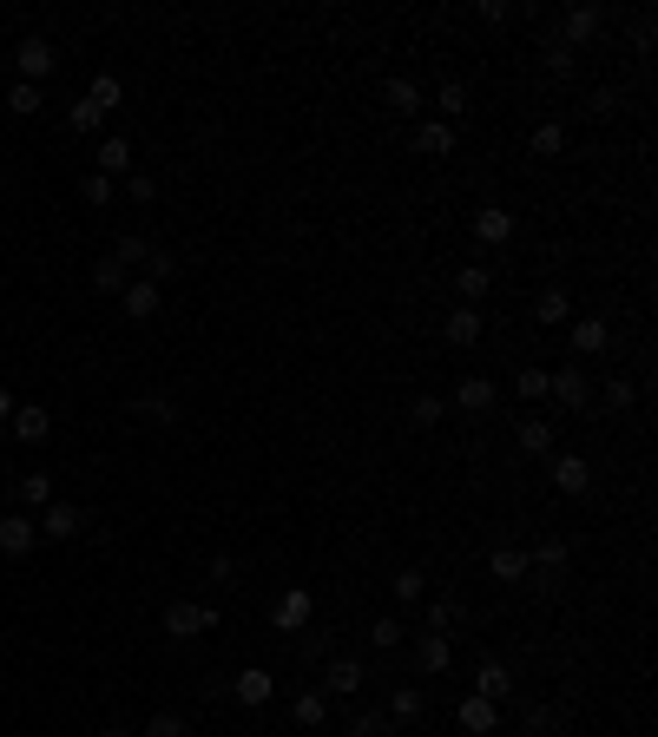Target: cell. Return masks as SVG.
Returning <instances> with one entry per match:
<instances>
[{
	"mask_svg": "<svg viewBox=\"0 0 658 737\" xmlns=\"http://www.w3.org/2000/svg\"><path fill=\"white\" fill-rule=\"evenodd\" d=\"M455 718H461V731H474V737H481V731H494V718H501V705H487V698H474V691H468V698H461V711H455Z\"/></svg>",
	"mask_w": 658,
	"mask_h": 737,
	"instance_id": "44dd1931",
	"label": "cell"
},
{
	"mask_svg": "<svg viewBox=\"0 0 658 737\" xmlns=\"http://www.w3.org/2000/svg\"><path fill=\"white\" fill-rule=\"evenodd\" d=\"M99 172H132V145L126 139H106V145H99Z\"/></svg>",
	"mask_w": 658,
	"mask_h": 737,
	"instance_id": "d6a6232c",
	"label": "cell"
},
{
	"mask_svg": "<svg viewBox=\"0 0 658 737\" xmlns=\"http://www.w3.org/2000/svg\"><path fill=\"white\" fill-rule=\"evenodd\" d=\"M290 718H297L303 731H316V724L329 718V691H297V705H290Z\"/></svg>",
	"mask_w": 658,
	"mask_h": 737,
	"instance_id": "d4e9b609",
	"label": "cell"
},
{
	"mask_svg": "<svg viewBox=\"0 0 658 737\" xmlns=\"http://www.w3.org/2000/svg\"><path fill=\"white\" fill-rule=\"evenodd\" d=\"M632 402H639V382H632V376H612L606 382V408H612V415H626Z\"/></svg>",
	"mask_w": 658,
	"mask_h": 737,
	"instance_id": "d590c367",
	"label": "cell"
},
{
	"mask_svg": "<svg viewBox=\"0 0 658 737\" xmlns=\"http://www.w3.org/2000/svg\"><path fill=\"white\" fill-rule=\"evenodd\" d=\"M7 415H14V395H7V389H0V422H7Z\"/></svg>",
	"mask_w": 658,
	"mask_h": 737,
	"instance_id": "f907efd6",
	"label": "cell"
},
{
	"mask_svg": "<svg viewBox=\"0 0 658 737\" xmlns=\"http://www.w3.org/2000/svg\"><path fill=\"white\" fill-rule=\"evenodd\" d=\"M145 277H152V283H165V277H178V264H172V251H145Z\"/></svg>",
	"mask_w": 658,
	"mask_h": 737,
	"instance_id": "f6af8a7d",
	"label": "cell"
},
{
	"mask_svg": "<svg viewBox=\"0 0 658 737\" xmlns=\"http://www.w3.org/2000/svg\"><path fill=\"white\" fill-rule=\"evenodd\" d=\"M33 540H40V520L33 514H0V553L7 560H27Z\"/></svg>",
	"mask_w": 658,
	"mask_h": 737,
	"instance_id": "277c9868",
	"label": "cell"
},
{
	"mask_svg": "<svg viewBox=\"0 0 658 737\" xmlns=\"http://www.w3.org/2000/svg\"><path fill=\"white\" fill-rule=\"evenodd\" d=\"M566 336H573V356H606V349H612V323H606V316H573V330H566Z\"/></svg>",
	"mask_w": 658,
	"mask_h": 737,
	"instance_id": "9c48e42d",
	"label": "cell"
},
{
	"mask_svg": "<svg viewBox=\"0 0 658 737\" xmlns=\"http://www.w3.org/2000/svg\"><path fill=\"white\" fill-rule=\"evenodd\" d=\"M7 428H14V441H47L53 435V415H47V408H14Z\"/></svg>",
	"mask_w": 658,
	"mask_h": 737,
	"instance_id": "ffe728a7",
	"label": "cell"
},
{
	"mask_svg": "<svg viewBox=\"0 0 658 737\" xmlns=\"http://www.w3.org/2000/svg\"><path fill=\"white\" fill-rule=\"evenodd\" d=\"M231 698H237L244 711H257V705H270V698H277V678H270L264 665H244V672L231 678Z\"/></svg>",
	"mask_w": 658,
	"mask_h": 737,
	"instance_id": "3957f363",
	"label": "cell"
},
{
	"mask_svg": "<svg viewBox=\"0 0 658 737\" xmlns=\"http://www.w3.org/2000/svg\"><path fill=\"white\" fill-rule=\"evenodd\" d=\"M494 402H501V389H494L487 376H461L455 395H448V408H461V415H487Z\"/></svg>",
	"mask_w": 658,
	"mask_h": 737,
	"instance_id": "8992f818",
	"label": "cell"
},
{
	"mask_svg": "<svg viewBox=\"0 0 658 737\" xmlns=\"http://www.w3.org/2000/svg\"><path fill=\"white\" fill-rule=\"evenodd\" d=\"M99 737H132V731H126V724H106V731H99Z\"/></svg>",
	"mask_w": 658,
	"mask_h": 737,
	"instance_id": "816d5d0a",
	"label": "cell"
},
{
	"mask_svg": "<svg viewBox=\"0 0 658 737\" xmlns=\"http://www.w3.org/2000/svg\"><path fill=\"white\" fill-rule=\"evenodd\" d=\"M441 415H448V402H441V395H415V402H408V428H435Z\"/></svg>",
	"mask_w": 658,
	"mask_h": 737,
	"instance_id": "83f0119b",
	"label": "cell"
},
{
	"mask_svg": "<svg viewBox=\"0 0 658 737\" xmlns=\"http://www.w3.org/2000/svg\"><path fill=\"white\" fill-rule=\"evenodd\" d=\"M145 737H191V731H185V718H178V711H158V718L145 724Z\"/></svg>",
	"mask_w": 658,
	"mask_h": 737,
	"instance_id": "ee69618b",
	"label": "cell"
},
{
	"mask_svg": "<svg viewBox=\"0 0 658 737\" xmlns=\"http://www.w3.org/2000/svg\"><path fill=\"white\" fill-rule=\"evenodd\" d=\"M79 527H86V507H73V501L40 507V534H47V540H73Z\"/></svg>",
	"mask_w": 658,
	"mask_h": 737,
	"instance_id": "30bf717a",
	"label": "cell"
},
{
	"mask_svg": "<svg viewBox=\"0 0 658 737\" xmlns=\"http://www.w3.org/2000/svg\"><path fill=\"white\" fill-rule=\"evenodd\" d=\"M211 626H218V612L198 606V599H172V606H165V632H172V639H198V632H211Z\"/></svg>",
	"mask_w": 658,
	"mask_h": 737,
	"instance_id": "6da1fadb",
	"label": "cell"
},
{
	"mask_svg": "<svg viewBox=\"0 0 658 737\" xmlns=\"http://www.w3.org/2000/svg\"><path fill=\"white\" fill-rule=\"evenodd\" d=\"M231 573H237V560H231V553H218V560H211V580L231 586Z\"/></svg>",
	"mask_w": 658,
	"mask_h": 737,
	"instance_id": "681fc988",
	"label": "cell"
},
{
	"mask_svg": "<svg viewBox=\"0 0 658 737\" xmlns=\"http://www.w3.org/2000/svg\"><path fill=\"white\" fill-rule=\"evenodd\" d=\"M422 711H428L422 685H402V691H395V698H389V718H402V724H415V718H422Z\"/></svg>",
	"mask_w": 658,
	"mask_h": 737,
	"instance_id": "4316f807",
	"label": "cell"
},
{
	"mask_svg": "<svg viewBox=\"0 0 658 737\" xmlns=\"http://www.w3.org/2000/svg\"><path fill=\"white\" fill-rule=\"evenodd\" d=\"M455 290H461V303H481L487 290H494V270H487V264H461L455 270Z\"/></svg>",
	"mask_w": 658,
	"mask_h": 737,
	"instance_id": "7402d4cb",
	"label": "cell"
},
{
	"mask_svg": "<svg viewBox=\"0 0 658 737\" xmlns=\"http://www.w3.org/2000/svg\"><path fill=\"white\" fill-rule=\"evenodd\" d=\"M566 316H573V303H566V290L553 283V290H540V303H533V323H547V330H560Z\"/></svg>",
	"mask_w": 658,
	"mask_h": 737,
	"instance_id": "603a6c76",
	"label": "cell"
},
{
	"mask_svg": "<svg viewBox=\"0 0 658 737\" xmlns=\"http://www.w3.org/2000/svg\"><path fill=\"white\" fill-rule=\"evenodd\" d=\"M553 487H560V494H586V487H593V461H586V455H560V461H553Z\"/></svg>",
	"mask_w": 658,
	"mask_h": 737,
	"instance_id": "5bb4252c",
	"label": "cell"
},
{
	"mask_svg": "<svg viewBox=\"0 0 658 737\" xmlns=\"http://www.w3.org/2000/svg\"><path fill=\"white\" fill-rule=\"evenodd\" d=\"M514 395H520V402H540V395H547V369H520Z\"/></svg>",
	"mask_w": 658,
	"mask_h": 737,
	"instance_id": "f35d334b",
	"label": "cell"
},
{
	"mask_svg": "<svg viewBox=\"0 0 658 737\" xmlns=\"http://www.w3.org/2000/svg\"><path fill=\"white\" fill-rule=\"evenodd\" d=\"M415 152H422V158H448V152H455V126H448V119L415 126Z\"/></svg>",
	"mask_w": 658,
	"mask_h": 737,
	"instance_id": "d6986e66",
	"label": "cell"
},
{
	"mask_svg": "<svg viewBox=\"0 0 658 737\" xmlns=\"http://www.w3.org/2000/svg\"><path fill=\"white\" fill-rule=\"evenodd\" d=\"M310 612H316L310 586H290V593L277 599V612H270V626H277V632H303V626H310Z\"/></svg>",
	"mask_w": 658,
	"mask_h": 737,
	"instance_id": "52a82bcc",
	"label": "cell"
},
{
	"mask_svg": "<svg viewBox=\"0 0 658 737\" xmlns=\"http://www.w3.org/2000/svg\"><path fill=\"white\" fill-rule=\"evenodd\" d=\"M145 251H152L145 237H119V244H112V257H119V264H145Z\"/></svg>",
	"mask_w": 658,
	"mask_h": 737,
	"instance_id": "bcb514c9",
	"label": "cell"
},
{
	"mask_svg": "<svg viewBox=\"0 0 658 737\" xmlns=\"http://www.w3.org/2000/svg\"><path fill=\"white\" fill-rule=\"evenodd\" d=\"M435 106H441V119L455 126L461 112H468V86H461V79H448V86H441V93H435Z\"/></svg>",
	"mask_w": 658,
	"mask_h": 737,
	"instance_id": "1f68e13d",
	"label": "cell"
},
{
	"mask_svg": "<svg viewBox=\"0 0 658 737\" xmlns=\"http://www.w3.org/2000/svg\"><path fill=\"white\" fill-rule=\"evenodd\" d=\"M415 665H422V672H448V665H455L448 632H422V639H415Z\"/></svg>",
	"mask_w": 658,
	"mask_h": 737,
	"instance_id": "e0dca14e",
	"label": "cell"
},
{
	"mask_svg": "<svg viewBox=\"0 0 658 737\" xmlns=\"http://www.w3.org/2000/svg\"><path fill=\"white\" fill-rule=\"evenodd\" d=\"M20 501H27V507H53V474H20Z\"/></svg>",
	"mask_w": 658,
	"mask_h": 737,
	"instance_id": "836d02e7",
	"label": "cell"
},
{
	"mask_svg": "<svg viewBox=\"0 0 658 737\" xmlns=\"http://www.w3.org/2000/svg\"><path fill=\"white\" fill-rule=\"evenodd\" d=\"M474 237H481V244H514V211H507V204H481V211H474Z\"/></svg>",
	"mask_w": 658,
	"mask_h": 737,
	"instance_id": "8fae6325",
	"label": "cell"
},
{
	"mask_svg": "<svg viewBox=\"0 0 658 737\" xmlns=\"http://www.w3.org/2000/svg\"><path fill=\"white\" fill-rule=\"evenodd\" d=\"M520 448H527V455H547V448H553V422H520Z\"/></svg>",
	"mask_w": 658,
	"mask_h": 737,
	"instance_id": "8d00e7d4",
	"label": "cell"
},
{
	"mask_svg": "<svg viewBox=\"0 0 658 737\" xmlns=\"http://www.w3.org/2000/svg\"><path fill=\"white\" fill-rule=\"evenodd\" d=\"M79 191H86V204H93V211H99V204H112V178H106V172H86V178H79Z\"/></svg>",
	"mask_w": 658,
	"mask_h": 737,
	"instance_id": "60d3db41",
	"label": "cell"
},
{
	"mask_svg": "<svg viewBox=\"0 0 658 737\" xmlns=\"http://www.w3.org/2000/svg\"><path fill=\"white\" fill-rule=\"evenodd\" d=\"M93 290H106V297H119V290H126V264H119V257H106V264H93Z\"/></svg>",
	"mask_w": 658,
	"mask_h": 737,
	"instance_id": "e575fe53",
	"label": "cell"
},
{
	"mask_svg": "<svg viewBox=\"0 0 658 737\" xmlns=\"http://www.w3.org/2000/svg\"><path fill=\"white\" fill-rule=\"evenodd\" d=\"M362 685H369V672H362L356 659H329L323 665V691H336V698H356Z\"/></svg>",
	"mask_w": 658,
	"mask_h": 737,
	"instance_id": "7c38bea8",
	"label": "cell"
},
{
	"mask_svg": "<svg viewBox=\"0 0 658 737\" xmlns=\"http://www.w3.org/2000/svg\"><path fill=\"white\" fill-rule=\"evenodd\" d=\"M389 593H395V606H415V599L428 593V573H415V566H408V573H395V580H389Z\"/></svg>",
	"mask_w": 658,
	"mask_h": 737,
	"instance_id": "f546056e",
	"label": "cell"
},
{
	"mask_svg": "<svg viewBox=\"0 0 658 737\" xmlns=\"http://www.w3.org/2000/svg\"><path fill=\"white\" fill-rule=\"evenodd\" d=\"M474 698H487V705L514 698V672H507V659H481V665H474Z\"/></svg>",
	"mask_w": 658,
	"mask_h": 737,
	"instance_id": "ba28073f",
	"label": "cell"
},
{
	"mask_svg": "<svg viewBox=\"0 0 658 737\" xmlns=\"http://www.w3.org/2000/svg\"><path fill=\"white\" fill-rule=\"evenodd\" d=\"M132 415H139V422H152V428H172V422H178V402H172V395H139V402H132Z\"/></svg>",
	"mask_w": 658,
	"mask_h": 737,
	"instance_id": "cb8c5ba5",
	"label": "cell"
},
{
	"mask_svg": "<svg viewBox=\"0 0 658 737\" xmlns=\"http://www.w3.org/2000/svg\"><path fill=\"white\" fill-rule=\"evenodd\" d=\"M382 99H389L395 112H408V119L422 112V86H415V79H389V86H382Z\"/></svg>",
	"mask_w": 658,
	"mask_h": 737,
	"instance_id": "484cf974",
	"label": "cell"
},
{
	"mask_svg": "<svg viewBox=\"0 0 658 737\" xmlns=\"http://www.w3.org/2000/svg\"><path fill=\"white\" fill-rule=\"evenodd\" d=\"M547 395H560L566 408H586L593 402V382H586V369H560V376H547Z\"/></svg>",
	"mask_w": 658,
	"mask_h": 737,
	"instance_id": "2e32d148",
	"label": "cell"
},
{
	"mask_svg": "<svg viewBox=\"0 0 658 737\" xmlns=\"http://www.w3.org/2000/svg\"><path fill=\"white\" fill-rule=\"evenodd\" d=\"M119 99H126V86H119V79H112V73H99L93 86H86V106H99V112H112V106H119Z\"/></svg>",
	"mask_w": 658,
	"mask_h": 737,
	"instance_id": "f1b7e54d",
	"label": "cell"
},
{
	"mask_svg": "<svg viewBox=\"0 0 658 737\" xmlns=\"http://www.w3.org/2000/svg\"><path fill=\"white\" fill-rule=\"evenodd\" d=\"M566 560H573L566 540H540V547H533V566H547V573H566Z\"/></svg>",
	"mask_w": 658,
	"mask_h": 737,
	"instance_id": "74e56055",
	"label": "cell"
},
{
	"mask_svg": "<svg viewBox=\"0 0 658 737\" xmlns=\"http://www.w3.org/2000/svg\"><path fill=\"white\" fill-rule=\"evenodd\" d=\"M369 645H376V652H395V645H402V619H376V626H369Z\"/></svg>",
	"mask_w": 658,
	"mask_h": 737,
	"instance_id": "ab89813d",
	"label": "cell"
},
{
	"mask_svg": "<svg viewBox=\"0 0 658 737\" xmlns=\"http://www.w3.org/2000/svg\"><path fill=\"white\" fill-rule=\"evenodd\" d=\"M455 599H435V606H428V632H448V626H455Z\"/></svg>",
	"mask_w": 658,
	"mask_h": 737,
	"instance_id": "7dc6e473",
	"label": "cell"
},
{
	"mask_svg": "<svg viewBox=\"0 0 658 737\" xmlns=\"http://www.w3.org/2000/svg\"><path fill=\"white\" fill-rule=\"evenodd\" d=\"M7 112H20V119H27V112H40V86H27V79H20L14 93H7Z\"/></svg>",
	"mask_w": 658,
	"mask_h": 737,
	"instance_id": "7bdbcfd3",
	"label": "cell"
},
{
	"mask_svg": "<svg viewBox=\"0 0 658 737\" xmlns=\"http://www.w3.org/2000/svg\"><path fill=\"white\" fill-rule=\"evenodd\" d=\"M599 27H606V7H566V14H560V47H566V53L586 47Z\"/></svg>",
	"mask_w": 658,
	"mask_h": 737,
	"instance_id": "7a4b0ae2",
	"label": "cell"
},
{
	"mask_svg": "<svg viewBox=\"0 0 658 737\" xmlns=\"http://www.w3.org/2000/svg\"><path fill=\"white\" fill-rule=\"evenodd\" d=\"M487 573H494L501 586H520V580L533 573V560H527L520 547H494V553H487Z\"/></svg>",
	"mask_w": 658,
	"mask_h": 737,
	"instance_id": "4fadbf2b",
	"label": "cell"
},
{
	"mask_svg": "<svg viewBox=\"0 0 658 737\" xmlns=\"http://www.w3.org/2000/svg\"><path fill=\"white\" fill-rule=\"evenodd\" d=\"M533 152H540V158H560V152H566V126H560V119L533 126Z\"/></svg>",
	"mask_w": 658,
	"mask_h": 737,
	"instance_id": "4dcf8cb0",
	"label": "cell"
},
{
	"mask_svg": "<svg viewBox=\"0 0 658 737\" xmlns=\"http://www.w3.org/2000/svg\"><path fill=\"white\" fill-rule=\"evenodd\" d=\"M343 737H362V731H356V724H349V731H343Z\"/></svg>",
	"mask_w": 658,
	"mask_h": 737,
	"instance_id": "f5cc1de1",
	"label": "cell"
},
{
	"mask_svg": "<svg viewBox=\"0 0 658 737\" xmlns=\"http://www.w3.org/2000/svg\"><path fill=\"white\" fill-rule=\"evenodd\" d=\"M53 60H60V53H53L40 33H27V40L14 47V66H20V79H27V86H40V79L53 73Z\"/></svg>",
	"mask_w": 658,
	"mask_h": 737,
	"instance_id": "5b68a950",
	"label": "cell"
},
{
	"mask_svg": "<svg viewBox=\"0 0 658 737\" xmlns=\"http://www.w3.org/2000/svg\"><path fill=\"white\" fill-rule=\"evenodd\" d=\"M66 126H73V132H99V126H106V112H99V106H86V99H79V106L66 112Z\"/></svg>",
	"mask_w": 658,
	"mask_h": 737,
	"instance_id": "b9f144b4",
	"label": "cell"
},
{
	"mask_svg": "<svg viewBox=\"0 0 658 737\" xmlns=\"http://www.w3.org/2000/svg\"><path fill=\"white\" fill-rule=\"evenodd\" d=\"M119 303H126V316H132V323H152V316H158V283H152V277L126 283V290H119Z\"/></svg>",
	"mask_w": 658,
	"mask_h": 737,
	"instance_id": "9a60e30c",
	"label": "cell"
},
{
	"mask_svg": "<svg viewBox=\"0 0 658 737\" xmlns=\"http://www.w3.org/2000/svg\"><path fill=\"white\" fill-rule=\"evenodd\" d=\"M547 73H573V53H566L560 40H553V47H547Z\"/></svg>",
	"mask_w": 658,
	"mask_h": 737,
	"instance_id": "c3c4849f",
	"label": "cell"
},
{
	"mask_svg": "<svg viewBox=\"0 0 658 737\" xmlns=\"http://www.w3.org/2000/svg\"><path fill=\"white\" fill-rule=\"evenodd\" d=\"M441 336H448L455 349H474V343H481V310H474V303H461V310L441 323Z\"/></svg>",
	"mask_w": 658,
	"mask_h": 737,
	"instance_id": "ac0fdd59",
	"label": "cell"
}]
</instances>
